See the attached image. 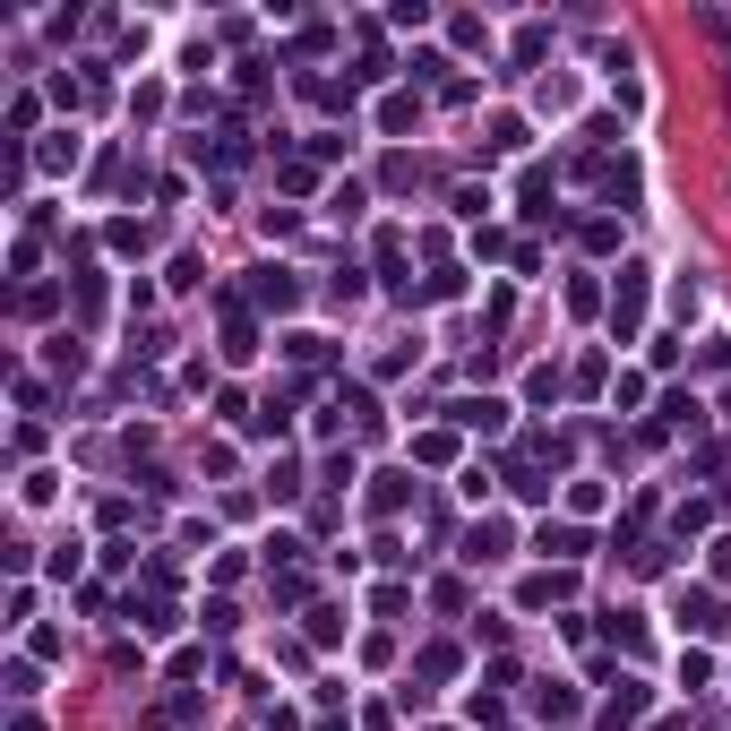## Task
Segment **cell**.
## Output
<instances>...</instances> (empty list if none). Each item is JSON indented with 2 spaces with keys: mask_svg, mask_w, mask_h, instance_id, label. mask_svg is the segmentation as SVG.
<instances>
[{
  "mask_svg": "<svg viewBox=\"0 0 731 731\" xmlns=\"http://www.w3.org/2000/svg\"><path fill=\"white\" fill-rule=\"evenodd\" d=\"M637 319H645V276H637V267H628V276H620V293H611V336H637Z\"/></svg>",
  "mask_w": 731,
  "mask_h": 731,
  "instance_id": "6da1fadb",
  "label": "cell"
},
{
  "mask_svg": "<svg viewBox=\"0 0 731 731\" xmlns=\"http://www.w3.org/2000/svg\"><path fill=\"white\" fill-rule=\"evenodd\" d=\"M680 620L697 628V637H723V628H731V611H723L714 594H680Z\"/></svg>",
  "mask_w": 731,
  "mask_h": 731,
  "instance_id": "7a4b0ae2",
  "label": "cell"
},
{
  "mask_svg": "<svg viewBox=\"0 0 731 731\" xmlns=\"http://www.w3.org/2000/svg\"><path fill=\"white\" fill-rule=\"evenodd\" d=\"M456 422H465V430H499V422H508V405H499V396H456Z\"/></svg>",
  "mask_w": 731,
  "mask_h": 731,
  "instance_id": "3957f363",
  "label": "cell"
},
{
  "mask_svg": "<svg viewBox=\"0 0 731 731\" xmlns=\"http://www.w3.org/2000/svg\"><path fill=\"white\" fill-rule=\"evenodd\" d=\"M645 714V688H620V697H611V706H602V731H628Z\"/></svg>",
  "mask_w": 731,
  "mask_h": 731,
  "instance_id": "277c9868",
  "label": "cell"
},
{
  "mask_svg": "<svg viewBox=\"0 0 731 731\" xmlns=\"http://www.w3.org/2000/svg\"><path fill=\"white\" fill-rule=\"evenodd\" d=\"M258 301H276V310H293V276H284V267H258Z\"/></svg>",
  "mask_w": 731,
  "mask_h": 731,
  "instance_id": "5b68a950",
  "label": "cell"
},
{
  "mask_svg": "<svg viewBox=\"0 0 731 731\" xmlns=\"http://www.w3.org/2000/svg\"><path fill=\"white\" fill-rule=\"evenodd\" d=\"M542 551H551V559H577L585 534H577V525H542Z\"/></svg>",
  "mask_w": 731,
  "mask_h": 731,
  "instance_id": "8992f818",
  "label": "cell"
},
{
  "mask_svg": "<svg viewBox=\"0 0 731 731\" xmlns=\"http://www.w3.org/2000/svg\"><path fill=\"white\" fill-rule=\"evenodd\" d=\"M499 551H508V534H499V525H473V534H465V559H499Z\"/></svg>",
  "mask_w": 731,
  "mask_h": 731,
  "instance_id": "52a82bcc",
  "label": "cell"
},
{
  "mask_svg": "<svg viewBox=\"0 0 731 731\" xmlns=\"http://www.w3.org/2000/svg\"><path fill=\"white\" fill-rule=\"evenodd\" d=\"M370 508H379V516H387V508H405V473H379V491H370Z\"/></svg>",
  "mask_w": 731,
  "mask_h": 731,
  "instance_id": "ba28073f",
  "label": "cell"
}]
</instances>
